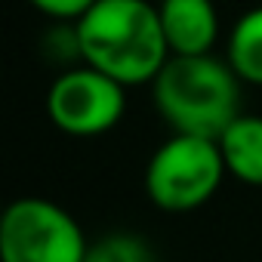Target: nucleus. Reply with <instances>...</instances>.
I'll list each match as a JSON object with an SVG mask.
<instances>
[{
  "label": "nucleus",
  "instance_id": "nucleus-6",
  "mask_svg": "<svg viewBox=\"0 0 262 262\" xmlns=\"http://www.w3.org/2000/svg\"><path fill=\"white\" fill-rule=\"evenodd\" d=\"M161 31L173 56H213L219 13L213 0H158Z\"/></svg>",
  "mask_w": 262,
  "mask_h": 262
},
{
  "label": "nucleus",
  "instance_id": "nucleus-7",
  "mask_svg": "<svg viewBox=\"0 0 262 262\" xmlns=\"http://www.w3.org/2000/svg\"><path fill=\"white\" fill-rule=\"evenodd\" d=\"M219 151L228 176L244 185L262 188V117L241 114L219 139Z\"/></svg>",
  "mask_w": 262,
  "mask_h": 262
},
{
  "label": "nucleus",
  "instance_id": "nucleus-10",
  "mask_svg": "<svg viewBox=\"0 0 262 262\" xmlns=\"http://www.w3.org/2000/svg\"><path fill=\"white\" fill-rule=\"evenodd\" d=\"M28 4L56 25H74L96 7V0H28Z\"/></svg>",
  "mask_w": 262,
  "mask_h": 262
},
{
  "label": "nucleus",
  "instance_id": "nucleus-2",
  "mask_svg": "<svg viewBox=\"0 0 262 262\" xmlns=\"http://www.w3.org/2000/svg\"><path fill=\"white\" fill-rule=\"evenodd\" d=\"M155 108L176 136L219 142L244 114V80L234 68L213 56H173L151 83Z\"/></svg>",
  "mask_w": 262,
  "mask_h": 262
},
{
  "label": "nucleus",
  "instance_id": "nucleus-4",
  "mask_svg": "<svg viewBox=\"0 0 262 262\" xmlns=\"http://www.w3.org/2000/svg\"><path fill=\"white\" fill-rule=\"evenodd\" d=\"M80 222L47 198H19L0 219V262H83Z\"/></svg>",
  "mask_w": 262,
  "mask_h": 262
},
{
  "label": "nucleus",
  "instance_id": "nucleus-1",
  "mask_svg": "<svg viewBox=\"0 0 262 262\" xmlns=\"http://www.w3.org/2000/svg\"><path fill=\"white\" fill-rule=\"evenodd\" d=\"M74 34L80 62L120 86L155 83L170 62L151 0H96V7L74 22Z\"/></svg>",
  "mask_w": 262,
  "mask_h": 262
},
{
  "label": "nucleus",
  "instance_id": "nucleus-9",
  "mask_svg": "<svg viewBox=\"0 0 262 262\" xmlns=\"http://www.w3.org/2000/svg\"><path fill=\"white\" fill-rule=\"evenodd\" d=\"M83 262H158L155 250L133 231H111L90 244Z\"/></svg>",
  "mask_w": 262,
  "mask_h": 262
},
{
  "label": "nucleus",
  "instance_id": "nucleus-5",
  "mask_svg": "<svg viewBox=\"0 0 262 262\" xmlns=\"http://www.w3.org/2000/svg\"><path fill=\"white\" fill-rule=\"evenodd\" d=\"M47 114L68 136H102L126 114V86L90 65H71L50 83Z\"/></svg>",
  "mask_w": 262,
  "mask_h": 262
},
{
  "label": "nucleus",
  "instance_id": "nucleus-3",
  "mask_svg": "<svg viewBox=\"0 0 262 262\" xmlns=\"http://www.w3.org/2000/svg\"><path fill=\"white\" fill-rule=\"evenodd\" d=\"M228 176L219 142L198 136H170L145 167V194L164 213L201 210Z\"/></svg>",
  "mask_w": 262,
  "mask_h": 262
},
{
  "label": "nucleus",
  "instance_id": "nucleus-8",
  "mask_svg": "<svg viewBox=\"0 0 262 262\" xmlns=\"http://www.w3.org/2000/svg\"><path fill=\"white\" fill-rule=\"evenodd\" d=\"M225 62L244 83L262 86V7L247 10L231 25L225 37Z\"/></svg>",
  "mask_w": 262,
  "mask_h": 262
}]
</instances>
